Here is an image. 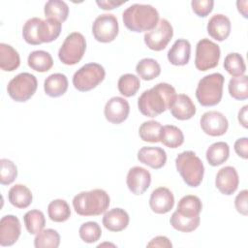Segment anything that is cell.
<instances>
[{"mask_svg": "<svg viewBox=\"0 0 248 248\" xmlns=\"http://www.w3.org/2000/svg\"><path fill=\"white\" fill-rule=\"evenodd\" d=\"M176 97L172 85L160 82L141 93L138 100V108L141 114L147 117H156L170 109Z\"/></svg>", "mask_w": 248, "mask_h": 248, "instance_id": "1", "label": "cell"}, {"mask_svg": "<svg viewBox=\"0 0 248 248\" xmlns=\"http://www.w3.org/2000/svg\"><path fill=\"white\" fill-rule=\"evenodd\" d=\"M123 23L127 29L133 32L150 31L156 27L159 21V13L148 4H133L122 13Z\"/></svg>", "mask_w": 248, "mask_h": 248, "instance_id": "2", "label": "cell"}, {"mask_svg": "<svg viewBox=\"0 0 248 248\" xmlns=\"http://www.w3.org/2000/svg\"><path fill=\"white\" fill-rule=\"evenodd\" d=\"M109 196L103 189H93L77 194L73 199L75 211L80 216H98L109 206Z\"/></svg>", "mask_w": 248, "mask_h": 248, "instance_id": "3", "label": "cell"}, {"mask_svg": "<svg viewBox=\"0 0 248 248\" xmlns=\"http://www.w3.org/2000/svg\"><path fill=\"white\" fill-rule=\"evenodd\" d=\"M175 167L183 181L190 187H198L203 178L204 166L194 151L179 153L175 159Z\"/></svg>", "mask_w": 248, "mask_h": 248, "instance_id": "4", "label": "cell"}, {"mask_svg": "<svg viewBox=\"0 0 248 248\" xmlns=\"http://www.w3.org/2000/svg\"><path fill=\"white\" fill-rule=\"evenodd\" d=\"M225 78L220 73H213L200 79L196 98L203 107H213L220 103L223 96V86Z\"/></svg>", "mask_w": 248, "mask_h": 248, "instance_id": "5", "label": "cell"}, {"mask_svg": "<svg viewBox=\"0 0 248 248\" xmlns=\"http://www.w3.org/2000/svg\"><path fill=\"white\" fill-rule=\"evenodd\" d=\"M105 76L106 71L101 64L87 63L74 74L73 85L80 92L90 91L104 80Z\"/></svg>", "mask_w": 248, "mask_h": 248, "instance_id": "6", "label": "cell"}, {"mask_svg": "<svg viewBox=\"0 0 248 248\" xmlns=\"http://www.w3.org/2000/svg\"><path fill=\"white\" fill-rule=\"evenodd\" d=\"M38 81L34 75L30 73H20L13 78L8 85L7 92L9 96L16 102H26L36 92Z\"/></svg>", "mask_w": 248, "mask_h": 248, "instance_id": "7", "label": "cell"}, {"mask_svg": "<svg viewBox=\"0 0 248 248\" xmlns=\"http://www.w3.org/2000/svg\"><path fill=\"white\" fill-rule=\"evenodd\" d=\"M86 49V40L79 32L69 34L58 50L59 60L65 65H75L78 63Z\"/></svg>", "mask_w": 248, "mask_h": 248, "instance_id": "8", "label": "cell"}, {"mask_svg": "<svg viewBox=\"0 0 248 248\" xmlns=\"http://www.w3.org/2000/svg\"><path fill=\"white\" fill-rule=\"evenodd\" d=\"M220 46L209 39H202L196 46L195 66L199 71L204 72L215 68L220 59Z\"/></svg>", "mask_w": 248, "mask_h": 248, "instance_id": "9", "label": "cell"}, {"mask_svg": "<svg viewBox=\"0 0 248 248\" xmlns=\"http://www.w3.org/2000/svg\"><path fill=\"white\" fill-rule=\"evenodd\" d=\"M119 26L116 16L112 14L98 16L92 24V34L100 43H110L118 35Z\"/></svg>", "mask_w": 248, "mask_h": 248, "instance_id": "10", "label": "cell"}, {"mask_svg": "<svg viewBox=\"0 0 248 248\" xmlns=\"http://www.w3.org/2000/svg\"><path fill=\"white\" fill-rule=\"evenodd\" d=\"M173 36V28L169 20L162 18L156 27L144 34V43L148 48L160 51L166 48Z\"/></svg>", "mask_w": 248, "mask_h": 248, "instance_id": "11", "label": "cell"}, {"mask_svg": "<svg viewBox=\"0 0 248 248\" xmlns=\"http://www.w3.org/2000/svg\"><path fill=\"white\" fill-rule=\"evenodd\" d=\"M200 124L202 130L211 137L223 136L229 128V122L226 116L216 110L204 112L201 117Z\"/></svg>", "mask_w": 248, "mask_h": 248, "instance_id": "12", "label": "cell"}, {"mask_svg": "<svg viewBox=\"0 0 248 248\" xmlns=\"http://www.w3.org/2000/svg\"><path fill=\"white\" fill-rule=\"evenodd\" d=\"M21 232L19 219L15 215H5L0 220V245L3 247L15 244Z\"/></svg>", "mask_w": 248, "mask_h": 248, "instance_id": "13", "label": "cell"}, {"mask_svg": "<svg viewBox=\"0 0 248 248\" xmlns=\"http://www.w3.org/2000/svg\"><path fill=\"white\" fill-rule=\"evenodd\" d=\"M130 112V105L127 100L122 97L110 98L105 106L104 114L106 119L112 124H120L124 122Z\"/></svg>", "mask_w": 248, "mask_h": 248, "instance_id": "14", "label": "cell"}, {"mask_svg": "<svg viewBox=\"0 0 248 248\" xmlns=\"http://www.w3.org/2000/svg\"><path fill=\"white\" fill-rule=\"evenodd\" d=\"M128 189L134 195L143 194L150 186L151 174L142 167H133L129 170L126 177Z\"/></svg>", "mask_w": 248, "mask_h": 248, "instance_id": "15", "label": "cell"}, {"mask_svg": "<svg viewBox=\"0 0 248 248\" xmlns=\"http://www.w3.org/2000/svg\"><path fill=\"white\" fill-rule=\"evenodd\" d=\"M238 184V173L235 168L232 166H226L220 169L216 174L215 186L223 195H232L236 191Z\"/></svg>", "mask_w": 248, "mask_h": 248, "instance_id": "16", "label": "cell"}, {"mask_svg": "<svg viewBox=\"0 0 248 248\" xmlns=\"http://www.w3.org/2000/svg\"><path fill=\"white\" fill-rule=\"evenodd\" d=\"M174 205V197L171 191L166 187H159L153 190L149 199V206L157 214L170 212Z\"/></svg>", "mask_w": 248, "mask_h": 248, "instance_id": "17", "label": "cell"}, {"mask_svg": "<svg viewBox=\"0 0 248 248\" xmlns=\"http://www.w3.org/2000/svg\"><path fill=\"white\" fill-rule=\"evenodd\" d=\"M206 29L212 39L222 42L230 36L232 29L231 20L225 15L215 14L209 18Z\"/></svg>", "mask_w": 248, "mask_h": 248, "instance_id": "18", "label": "cell"}, {"mask_svg": "<svg viewBox=\"0 0 248 248\" xmlns=\"http://www.w3.org/2000/svg\"><path fill=\"white\" fill-rule=\"evenodd\" d=\"M138 160L152 169L158 170L165 166L167 153L161 147L143 146L138 152Z\"/></svg>", "mask_w": 248, "mask_h": 248, "instance_id": "19", "label": "cell"}, {"mask_svg": "<svg viewBox=\"0 0 248 248\" xmlns=\"http://www.w3.org/2000/svg\"><path fill=\"white\" fill-rule=\"evenodd\" d=\"M170 109L171 115L178 120H188L196 114V106L186 94L176 95Z\"/></svg>", "mask_w": 248, "mask_h": 248, "instance_id": "20", "label": "cell"}, {"mask_svg": "<svg viewBox=\"0 0 248 248\" xmlns=\"http://www.w3.org/2000/svg\"><path fill=\"white\" fill-rule=\"evenodd\" d=\"M129 214L122 208L116 207L107 211L103 217V225L109 232H121L129 225Z\"/></svg>", "mask_w": 248, "mask_h": 248, "instance_id": "21", "label": "cell"}, {"mask_svg": "<svg viewBox=\"0 0 248 248\" xmlns=\"http://www.w3.org/2000/svg\"><path fill=\"white\" fill-rule=\"evenodd\" d=\"M191 55V45L185 39H178L168 51V60L174 66L188 64Z\"/></svg>", "mask_w": 248, "mask_h": 248, "instance_id": "22", "label": "cell"}, {"mask_svg": "<svg viewBox=\"0 0 248 248\" xmlns=\"http://www.w3.org/2000/svg\"><path fill=\"white\" fill-rule=\"evenodd\" d=\"M202 209V203L199 197L194 195H186L182 197L177 204L175 212L185 218H200Z\"/></svg>", "mask_w": 248, "mask_h": 248, "instance_id": "23", "label": "cell"}, {"mask_svg": "<svg viewBox=\"0 0 248 248\" xmlns=\"http://www.w3.org/2000/svg\"><path fill=\"white\" fill-rule=\"evenodd\" d=\"M68 78L64 74L55 73L49 75L44 82V90L46 94L52 98L64 95L68 89Z\"/></svg>", "mask_w": 248, "mask_h": 248, "instance_id": "24", "label": "cell"}, {"mask_svg": "<svg viewBox=\"0 0 248 248\" xmlns=\"http://www.w3.org/2000/svg\"><path fill=\"white\" fill-rule=\"evenodd\" d=\"M8 199L15 207L24 209L31 204L33 196L28 187L23 184H16L9 190Z\"/></svg>", "mask_w": 248, "mask_h": 248, "instance_id": "25", "label": "cell"}, {"mask_svg": "<svg viewBox=\"0 0 248 248\" xmlns=\"http://www.w3.org/2000/svg\"><path fill=\"white\" fill-rule=\"evenodd\" d=\"M20 57L18 52L10 45L0 44V68L5 72H13L18 68Z\"/></svg>", "mask_w": 248, "mask_h": 248, "instance_id": "26", "label": "cell"}, {"mask_svg": "<svg viewBox=\"0 0 248 248\" xmlns=\"http://www.w3.org/2000/svg\"><path fill=\"white\" fill-rule=\"evenodd\" d=\"M205 156L210 166H220L228 160L230 156V146L225 141L214 142L207 148Z\"/></svg>", "mask_w": 248, "mask_h": 248, "instance_id": "27", "label": "cell"}, {"mask_svg": "<svg viewBox=\"0 0 248 248\" xmlns=\"http://www.w3.org/2000/svg\"><path fill=\"white\" fill-rule=\"evenodd\" d=\"M27 63L32 70L39 73H45L52 68L53 59L47 51L34 50L28 55Z\"/></svg>", "mask_w": 248, "mask_h": 248, "instance_id": "28", "label": "cell"}, {"mask_svg": "<svg viewBox=\"0 0 248 248\" xmlns=\"http://www.w3.org/2000/svg\"><path fill=\"white\" fill-rule=\"evenodd\" d=\"M160 141L167 147L177 148L184 142L183 132L174 125H165L161 129Z\"/></svg>", "mask_w": 248, "mask_h": 248, "instance_id": "29", "label": "cell"}, {"mask_svg": "<svg viewBox=\"0 0 248 248\" xmlns=\"http://www.w3.org/2000/svg\"><path fill=\"white\" fill-rule=\"evenodd\" d=\"M45 16L64 22L68 18L69 6L66 2L61 0H49L45 4Z\"/></svg>", "mask_w": 248, "mask_h": 248, "instance_id": "30", "label": "cell"}, {"mask_svg": "<svg viewBox=\"0 0 248 248\" xmlns=\"http://www.w3.org/2000/svg\"><path fill=\"white\" fill-rule=\"evenodd\" d=\"M138 76L143 80H152L161 74L160 64L153 58H143L136 66Z\"/></svg>", "mask_w": 248, "mask_h": 248, "instance_id": "31", "label": "cell"}, {"mask_svg": "<svg viewBox=\"0 0 248 248\" xmlns=\"http://www.w3.org/2000/svg\"><path fill=\"white\" fill-rule=\"evenodd\" d=\"M47 214L51 221L61 223L67 221L70 218L71 209L66 201L57 199L49 202L47 206Z\"/></svg>", "mask_w": 248, "mask_h": 248, "instance_id": "32", "label": "cell"}, {"mask_svg": "<svg viewBox=\"0 0 248 248\" xmlns=\"http://www.w3.org/2000/svg\"><path fill=\"white\" fill-rule=\"evenodd\" d=\"M62 23L56 19L46 18L43 20L40 27V39L43 43H50L58 38L61 33Z\"/></svg>", "mask_w": 248, "mask_h": 248, "instance_id": "33", "label": "cell"}, {"mask_svg": "<svg viewBox=\"0 0 248 248\" xmlns=\"http://www.w3.org/2000/svg\"><path fill=\"white\" fill-rule=\"evenodd\" d=\"M23 221L27 232L30 234H37L46 225V218L44 213L38 209L27 211L23 216Z\"/></svg>", "mask_w": 248, "mask_h": 248, "instance_id": "34", "label": "cell"}, {"mask_svg": "<svg viewBox=\"0 0 248 248\" xmlns=\"http://www.w3.org/2000/svg\"><path fill=\"white\" fill-rule=\"evenodd\" d=\"M60 244V234L53 229L42 230L34 239L36 248H57Z\"/></svg>", "mask_w": 248, "mask_h": 248, "instance_id": "35", "label": "cell"}, {"mask_svg": "<svg viewBox=\"0 0 248 248\" xmlns=\"http://www.w3.org/2000/svg\"><path fill=\"white\" fill-rule=\"evenodd\" d=\"M42 21L43 20L39 17H32L24 23L22 28V36L27 44L33 46L42 44L40 39V27Z\"/></svg>", "mask_w": 248, "mask_h": 248, "instance_id": "36", "label": "cell"}, {"mask_svg": "<svg viewBox=\"0 0 248 248\" xmlns=\"http://www.w3.org/2000/svg\"><path fill=\"white\" fill-rule=\"evenodd\" d=\"M140 86L139 77L133 74L122 75L117 82V88L121 95L124 97H132L136 95Z\"/></svg>", "mask_w": 248, "mask_h": 248, "instance_id": "37", "label": "cell"}, {"mask_svg": "<svg viewBox=\"0 0 248 248\" xmlns=\"http://www.w3.org/2000/svg\"><path fill=\"white\" fill-rule=\"evenodd\" d=\"M230 95L239 101L248 98V77L243 75L240 77H233L230 79L228 85Z\"/></svg>", "mask_w": 248, "mask_h": 248, "instance_id": "38", "label": "cell"}, {"mask_svg": "<svg viewBox=\"0 0 248 248\" xmlns=\"http://www.w3.org/2000/svg\"><path fill=\"white\" fill-rule=\"evenodd\" d=\"M162 125L160 122L155 120L144 121L139 129L140 138L143 141L147 142H159Z\"/></svg>", "mask_w": 248, "mask_h": 248, "instance_id": "39", "label": "cell"}, {"mask_svg": "<svg viewBox=\"0 0 248 248\" xmlns=\"http://www.w3.org/2000/svg\"><path fill=\"white\" fill-rule=\"evenodd\" d=\"M224 68L232 77H240L243 76L246 72L244 59L237 52L229 53L225 57Z\"/></svg>", "mask_w": 248, "mask_h": 248, "instance_id": "40", "label": "cell"}, {"mask_svg": "<svg viewBox=\"0 0 248 248\" xmlns=\"http://www.w3.org/2000/svg\"><path fill=\"white\" fill-rule=\"evenodd\" d=\"M79 237L85 243H94L98 241L102 235V230L97 222L89 221L83 223L78 230Z\"/></svg>", "mask_w": 248, "mask_h": 248, "instance_id": "41", "label": "cell"}, {"mask_svg": "<svg viewBox=\"0 0 248 248\" xmlns=\"http://www.w3.org/2000/svg\"><path fill=\"white\" fill-rule=\"evenodd\" d=\"M201 222V218H185L178 215L175 211L172 213L170 219V223L173 229L182 232H190L195 231Z\"/></svg>", "mask_w": 248, "mask_h": 248, "instance_id": "42", "label": "cell"}, {"mask_svg": "<svg viewBox=\"0 0 248 248\" xmlns=\"http://www.w3.org/2000/svg\"><path fill=\"white\" fill-rule=\"evenodd\" d=\"M17 176V168L16 164L6 158L0 160V183L10 185Z\"/></svg>", "mask_w": 248, "mask_h": 248, "instance_id": "43", "label": "cell"}, {"mask_svg": "<svg viewBox=\"0 0 248 248\" xmlns=\"http://www.w3.org/2000/svg\"><path fill=\"white\" fill-rule=\"evenodd\" d=\"M193 12L200 17L208 16L213 10L214 1L212 0H193L191 2Z\"/></svg>", "mask_w": 248, "mask_h": 248, "instance_id": "44", "label": "cell"}, {"mask_svg": "<svg viewBox=\"0 0 248 248\" xmlns=\"http://www.w3.org/2000/svg\"><path fill=\"white\" fill-rule=\"evenodd\" d=\"M247 200H248V191L246 189L240 191L234 200L235 209L237 210V212H239L240 214H242L244 216H247V214H248Z\"/></svg>", "mask_w": 248, "mask_h": 248, "instance_id": "45", "label": "cell"}, {"mask_svg": "<svg viewBox=\"0 0 248 248\" xmlns=\"http://www.w3.org/2000/svg\"><path fill=\"white\" fill-rule=\"evenodd\" d=\"M233 147H234L235 153L239 157L243 159L248 158V139L247 138H240L236 140Z\"/></svg>", "mask_w": 248, "mask_h": 248, "instance_id": "46", "label": "cell"}, {"mask_svg": "<svg viewBox=\"0 0 248 248\" xmlns=\"http://www.w3.org/2000/svg\"><path fill=\"white\" fill-rule=\"evenodd\" d=\"M146 247H160V248H171L172 243L165 235H158L152 238L146 245Z\"/></svg>", "mask_w": 248, "mask_h": 248, "instance_id": "47", "label": "cell"}, {"mask_svg": "<svg viewBox=\"0 0 248 248\" xmlns=\"http://www.w3.org/2000/svg\"><path fill=\"white\" fill-rule=\"evenodd\" d=\"M126 1H120V2H117V1H114V0H98L96 1V4L103 10H106V11H108V10H112L116 7H119L121 6L122 4H124Z\"/></svg>", "mask_w": 248, "mask_h": 248, "instance_id": "48", "label": "cell"}, {"mask_svg": "<svg viewBox=\"0 0 248 248\" xmlns=\"http://www.w3.org/2000/svg\"><path fill=\"white\" fill-rule=\"evenodd\" d=\"M247 110H248V106L245 105L242 108H240V110L238 111V121L239 123L244 127L247 128L248 127V122H247Z\"/></svg>", "mask_w": 248, "mask_h": 248, "instance_id": "49", "label": "cell"}, {"mask_svg": "<svg viewBox=\"0 0 248 248\" xmlns=\"http://www.w3.org/2000/svg\"><path fill=\"white\" fill-rule=\"evenodd\" d=\"M247 5H248V1H247V0H243V1L238 0V1L236 2V6H237L238 12H239V13L243 16V17H245V18L248 17Z\"/></svg>", "mask_w": 248, "mask_h": 248, "instance_id": "50", "label": "cell"}]
</instances>
